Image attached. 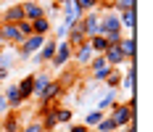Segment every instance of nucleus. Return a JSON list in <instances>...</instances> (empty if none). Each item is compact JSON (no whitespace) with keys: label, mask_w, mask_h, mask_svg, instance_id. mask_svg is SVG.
Here are the masks:
<instances>
[{"label":"nucleus","mask_w":153,"mask_h":132,"mask_svg":"<svg viewBox=\"0 0 153 132\" xmlns=\"http://www.w3.org/2000/svg\"><path fill=\"white\" fill-rule=\"evenodd\" d=\"M21 3H42V0H21Z\"/></svg>","instance_id":"nucleus-38"},{"label":"nucleus","mask_w":153,"mask_h":132,"mask_svg":"<svg viewBox=\"0 0 153 132\" xmlns=\"http://www.w3.org/2000/svg\"><path fill=\"white\" fill-rule=\"evenodd\" d=\"M61 95H63V82L50 79V85L42 90V95H40L37 101H61Z\"/></svg>","instance_id":"nucleus-17"},{"label":"nucleus","mask_w":153,"mask_h":132,"mask_svg":"<svg viewBox=\"0 0 153 132\" xmlns=\"http://www.w3.org/2000/svg\"><path fill=\"white\" fill-rule=\"evenodd\" d=\"M16 27H19V32H21L24 37H29V34H34V32H32V21H27V19H24V21H19Z\"/></svg>","instance_id":"nucleus-32"},{"label":"nucleus","mask_w":153,"mask_h":132,"mask_svg":"<svg viewBox=\"0 0 153 132\" xmlns=\"http://www.w3.org/2000/svg\"><path fill=\"white\" fill-rule=\"evenodd\" d=\"M87 45L92 48V53H95V56H103V53L108 50V40L103 37V34H95V37H90V40H87Z\"/></svg>","instance_id":"nucleus-25"},{"label":"nucleus","mask_w":153,"mask_h":132,"mask_svg":"<svg viewBox=\"0 0 153 132\" xmlns=\"http://www.w3.org/2000/svg\"><path fill=\"white\" fill-rule=\"evenodd\" d=\"M0 8H3V3H0Z\"/></svg>","instance_id":"nucleus-41"},{"label":"nucleus","mask_w":153,"mask_h":132,"mask_svg":"<svg viewBox=\"0 0 153 132\" xmlns=\"http://www.w3.org/2000/svg\"><path fill=\"white\" fill-rule=\"evenodd\" d=\"M103 58H106V63L111 66V69H122L124 63H127V56H124V50L119 48V45H108V50L103 53Z\"/></svg>","instance_id":"nucleus-9"},{"label":"nucleus","mask_w":153,"mask_h":132,"mask_svg":"<svg viewBox=\"0 0 153 132\" xmlns=\"http://www.w3.org/2000/svg\"><path fill=\"white\" fill-rule=\"evenodd\" d=\"M50 79H53V77H50V72H48V69L34 72V98H40V95H42V90L50 85Z\"/></svg>","instance_id":"nucleus-23"},{"label":"nucleus","mask_w":153,"mask_h":132,"mask_svg":"<svg viewBox=\"0 0 153 132\" xmlns=\"http://www.w3.org/2000/svg\"><path fill=\"white\" fill-rule=\"evenodd\" d=\"M16 87H19V92H21V98H24V101L34 98V72L27 74V77H21V79L16 82Z\"/></svg>","instance_id":"nucleus-19"},{"label":"nucleus","mask_w":153,"mask_h":132,"mask_svg":"<svg viewBox=\"0 0 153 132\" xmlns=\"http://www.w3.org/2000/svg\"><path fill=\"white\" fill-rule=\"evenodd\" d=\"M61 24H66V27H71V24H74V21H79V19H82V11H79V8H76L74 3H71V0H66V3H61Z\"/></svg>","instance_id":"nucleus-16"},{"label":"nucleus","mask_w":153,"mask_h":132,"mask_svg":"<svg viewBox=\"0 0 153 132\" xmlns=\"http://www.w3.org/2000/svg\"><path fill=\"white\" fill-rule=\"evenodd\" d=\"M95 132H119V127L114 124V119H111V116H103L100 122H98Z\"/></svg>","instance_id":"nucleus-30"},{"label":"nucleus","mask_w":153,"mask_h":132,"mask_svg":"<svg viewBox=\"0 0 153 132\" xmlns=\"http://www.w3.org/2000/svg\"><path fill=\"white\" fill-rule=\"evenodd\" d=\"M21 132H45V130L40 127V122H37V119H32L29 124H24V127H21Z\"/></svg>","instance_id":"nucleus-33"},{"label":"nucleus","mask_w":153,"mask_h":132,"mask_svg":"<svg viewBox=\"0 0 153 132\" xmlns=\"http://www.w3.org/2000/svg\"><path fill=\"white\" fill-rule=\"evenodd\" d=\"M50 29H53V21H50L48 16L37 19V21H32V32L40 34V37H50Z\"/></svg>","instance_id":"nucleus-24"},{"label":"nucleus","mask_w":153,"mask_h":132,"mask_svg":"<svg viewBox=\"0 0 153 132\" xmlns=\"http://www.w3.org/2000/svg\"><path fill=\"white\" fill-rule=\"evenodd\" d=\"M87 69H90V79L92 82H103V79L108 77V72H111V66L106 63L103 56H92V61H90Z\"/></svg>","instance_id":"nucleus-7"},{"label":"nucleus","mask_w":153,"mask_h":132,"mask_svg":"<svg viewBox=\"0 0 153 132\" xmlns=\"http://www.w3.org/2000/svg\"><path fill=\"white\" fill-rule=\"evenodd\" d=\"M82 29H85V37L90 40L95 34H100V11H87L82 13Z\"/></svg>","instance_id":"nucleus-6"},{"label":"nucleus","mask_w":153,"mask_h":132,"mask_svg":"<svg viewBox=\"0 0 153 132\" xmlns=\"http://www.w3.org/2000/svg\"><path fill=\"white\" fill-rule=\"evenodd\" d=\"M48 37H40V34H29V37H24L21 45H16V61H29L42 45H45Z\"/></svg>","instance_id":"nucleus-3"},{"label":"nucleus","mask_w":153,"mask_h":132,"mask_svg":"<svg viewBox=\"0 0 153 132\" xmlns=\"http://www.w3.org/2000/svg\"><path fill=\"white\" fill-rule=\"evenodd\" d=\"M119 48L124 50V56L129 61H137V48H135V34H124L122 40H119ZM127 61V63H129Z\"/></svg>","instance_id":"nucleus-20"},{"label":"nucleus","mask_w":153,"mask_h":132,"mask_svg":"<svg viewBox=\"0 0 153 132\" xmlns=\"http://www.w3.org/2000/svg\"><path fill=\"white\" fill-rule=\"evenodd\" d=\"M53 3H66V0H53Z\"/></svg>","instance_id":"nucleus-39"},{"label":"nucleus","mask_w":153,"mask_h":132,"mask_svg":"<svg viewBox=\"0 0 153 132\" xmlns=\"http://www.w3.org/2000/svg\"><path fill=\"white\" fill-rule=\"evenodd\" d=\"M103 82H106L108 90H119V85H122V69H111Z\"/></svg>","instance_id":"nucleus-26"},{"label":"nucleus","mask_w":153,"mask_h":132,"mask_svg":"<svg viewBox=\"0 0 153 132\" xmlns=\"http://www.w3.org/2000/svg\"><path fill=\"white\" fill-rule=\"evenodd\" d=\"M100 3H103V8H111V3H114V0H100Z\"/></svg>","instance_id":"nucleus-37"},{"label":"nucleus","mask_w":153,"mask_h":132,"mask_svg":"<svg viewBox=\"0 0 153 132\" xmlns=\"http://www.w3.org/2000/svg\"><path fill=\"white\" fill-rule=\"evenodd\" d=\"M21 5H24V19L27 21H37V19L45 16V5L42 3H21Z\"/></svg>","instance_id":"nucleus-21"},{"label":"nucleus","mask_w":153,"mask_h":132,"mask_svg":"<svg viewBox=\"0 0 153 132\" xmlns=\"http://www.w3.org/2000/svg\"><path fill=\"white\" fill-rule=\"evenodd\" d=\"M56 119H58V124H71L74 111H71V108H63V106H58V108H56Z\"/></svg>","instance_id":"nucleus-29"},{"label":"nucleus","mask_w":153,"mask_h":132,"mask_svg":"<svg viewBox=\"0 0 153 132\" xmlns=\"http://www.w3.org/2000/svg\"><path fill=\"white\" fill-rule=\"evenodd\" d=\"M71 63V48L66 40H56V53H53V61L48 63L50 69H56V72H61Z\"/></svg>","instance_id":"nucleus-4"},{"label":"nucleus","mask_w":153,"mask_h":132,"mask_svg":"<svg viewBox=\"0 0 153 132\" xmlns=\"http://www.w3.org/2000/svg\"><path fill=\"white\" fill-rule=\"evenodd\" d=\"M21 114L19 111H8L5 116L0 119V132H21Z\"/></svg>","instance_id":"nucleus-14"},{"label":"nucleus","mask_w":153,"mask_h":132,"mask_svg":"<svg viewBox=\"0 0 153 132\" xmlns=\"http://www.w3.org/2000/svg\"><path fill=\"white\" fill-rule=\"evenodd\" d=\"M106 116H111V119H114V124L122 130V127H127L129 122H135V119H137V111H132L127 103L116 101V103H114V106H111V108L106 111Z\"/></svg>","instance_id":"nucleus-2"},{"label":"nucleus","mask_w":153,"mask_h":132,"mask_svg":"<svg viewBox=\"0 0 153 132\" xmlns=\"http://www.w3.org/2000/svg\"><path fill=\"white\" fill-rule=\"evenodd\" d=\"M100 34L108 40V45H119L124 37V29L119 24V13L111 8H100Z\"/></svg>","instance_id":"nucleus-1"},{"label":"nucleus","mask_w":153,"mask_h":132,"mask_svg":"<svg viewBox=\"0 0 153 132\" xmlns=\"http://www.w3.org/2000/svg\"><path fill=\"white\" fill-rule=\"evenodd\" d=\"M0 34H3V45H21V40H24V34L19 32V27L16 24H3L0 21Z\"/></svg>","instance_id":"nucleus-11"},{"label":"nucleus","mask_w":153,"mask_h":132,"mask_svg":"<svg viewBox=\"0 0 153 132\" xmlns=\"http://www.w3.org/2000/svg\"><path fill=\"white\" fill-rule=\"evenodd\" d=\"M106 116V114H103V111H98V108H90V111H87V114H85V122H82V124H85V127H98V122H100V119Z\"/></svg>","instance_id":"nucleus-27"},{"label":"nucleus","mask_w":153,"mask_h":132,"mask_svg":"<svg viewBox=\"0 0 153 132\" xmlns=\"http://www.w3.org/2000/svg\"><path fill=\"white\" fill-rule=\"evenodd\" d=\"M127 8H137V0H114L111 3V11H127Z\"/></svg>","instance_id":"nucleus-31"},{"label":"nucleus","mask_w":153,"mask_h":132,"mask_svg":"<svg viewBox=\"0 0 153 132\" xmlns=\"http://www.w3.org/2000/svg\"><path fill=\"white\" fill-rule=\"evenodd\" d=\"M53 53H56V40H53V37H48L45 45H42L34 56H32V61H34V63H40L42 69H48V63L53 61Z\"/></svg>","instance_id":"nucleus-8"},{"label":"nucleus","mask_w":153,"mask_h":132,"mask_svg":"<svg viewBox=\"0 0 153 132\" xmlns=\"http://www.w3.org/2000/svg\"><path fill=\"white\" fill-rule=\"evenodd\" d=\"M119 132H137V124H135V122H129V124H127V127H122Z\"/></svg>","instance_id":"nucleus-36"},{"label":"nucleus","mask_w":153,"mask_h":132,"mask_svg":"<svg viewBox=\"0 0 153 132\" xmlns=\"http://www.w3.org/2000/svg\"><path fill=\"white\" fill-rule=\"evenodd\" d=\"M3 98H5V103H8V108L11 111H19L21 106H24V98H21V92H19V87H16V82H11L8 87L3 90Z\"/></svg>","instance_id":"nucleus-13"},{"label":"nucleus","mask_w":153,"mask_h":132,"mask_svg":"<svg viewBox=\"0 0 153 132\" xmlns=\"http://www.w3.org/2000/svg\"><path fill=\"white\" fill-rule=\"evenodd\" d=\"M16 63V48L13 45H0V69L11 72Z\"/></svg>","instance_id":"nucleus-18"},{"label":"nucleus","mask_w":153,"mask_h":132,"mask_svg":"<svg viewBox=\"0 0 153 132\" xmlns=\"http://www.w3.org/2000/svg\"><path fill=\"white\" fill-rule=\"evenodd\" d=\"M0 45H3V34H0Z\"/></svg>","instance_id":"nucleus-40"},{"label":"nucleus","mask_w":153,"mask_h":132,"mask_svg":"<svg viewBox=\"0 0 153 132\" xmlns=\"http://www.w3.org/2000/svg\"><path fill=\"white\" fill-rule=\"evenodd\" d=\"M8 111H11V108H8V103H5V98H3V92H0V119L5 116Z\"/></svg>","instance_id":"nucleus-34"},{"label":"nucleus","mask_w":153,"mask_h":132,"mask_svg":"<svg viewBox=\"0 0 153 132\" xmlns=\"http://www.w3.org/2000/svg\"><path fill=\"white\" fill-rule=\"evenodd\" d=\"M69 132H90V127H85V124H69Z\"/></svg>","instance_id":"nucleus-35"},{"label":"nucleus","mask_w":153,"mask_h":132,"mask_svg":"<svg viewBox=\"0 0 153 132\" xmlns=\"http://www.w3.org/2000/svg\"><path fill=\"white\" fill-rule=\"evenodd\" d=\"M66 43H69V48H71V50H74V48H79L82 43H87L85 29H82V19H79V21H74V24L69 27V32H66Z\"/></svg>","instance_id":"nucleus-12"},{"label":"nucleus","mask_w":153,"mask_h":132,"mask_svg":"<svg viewBox=\"0 0 153 132\" xmlns=\"http://www.w3.org/2000/svg\"><path fill=\"white\" fill-rule=\"evenodd\" d=\"M116 101H119V90H106V92H103V95L98 98V103H95V108L106 114V111H108V108H111V106H114Z\"/></svg>","instance_id":"nucleus-22"},{"label":"nucleus","mask_w":153,"mask_h":132,"mask_svg":"<svg viewBox=\"0 0 153 132\" xmlns=\"http://www.w3.org/2000/svg\"><path fill=\"white\" fill-rule=\"evenodd\" d=\"M71 3H74L82 13H87V11H100V0H71Z\"/></svg>","instance_id":"nucleus-28"},{"label":"nucleus","mask_w":153,"mask_h":132,"mask_svg":"<svg viewBox=\"0 0 153 132\" xmlns=\"http://www.w3.org/2000/svg\"><path fill=\"white\" fill-rule=\"evenodd\" d=\"M92 56H95V53H92V48H90L87 43H82L79 48L71 50V61H74L79 69H87V66H90V61H92Z\"/></svg>","instance_id":"nucleus-10"},{"label":"nucleus","mask_w":153,"mask_h":132,"mask_svg":"<svg viewBox=\"0 0 153 132\" xmlns=\"http://www.w3.org/2000/svg\"><path fill=\"white\" fill-rule=\"evenodd\" d=\"M0 21L3 24H19V21H24V5H21V0H13V3L3 5L0 8Z\"/></svg>","instance_id":"nucleus-5"},{"label":"nucleus","mask_w":153,"mask_h":132,"mask_svg":"<svg viewBox=\"0 0 153 132\" xmlns=\"http://www.w3.org/2000/svg\"><path fill=\"white\" fill-rule=\"evenodd\" d=\"M119 24L127 34H135V27H137V8H127V11H119Z\"/></svg>","instance_id":"nucleus-15"}]
</instances>
